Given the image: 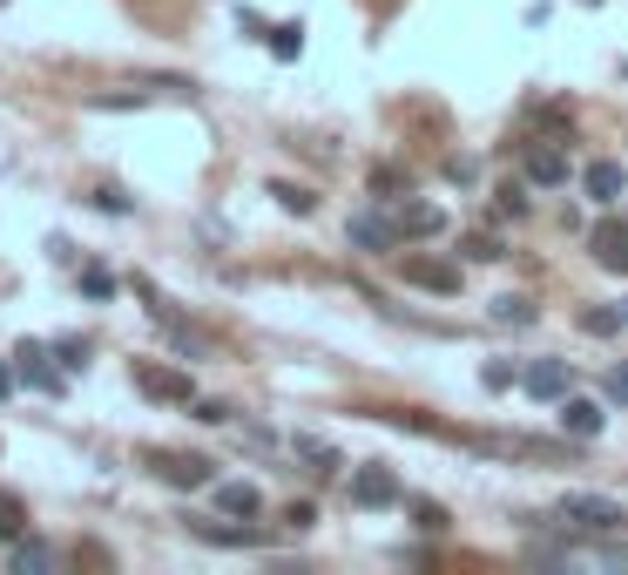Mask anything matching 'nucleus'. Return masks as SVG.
I'll return each instance as SVG.
<instances>
[{
	"instance_id": "1",
	"label": "nucleus",
	"mask_w": 628,
	"mask_h": 575,
	"mask_svg": "<svg viewBox=\"0 0 628 575\" xmlns=\"http://www.w3.org/2000/svg\"><path fill=\"white\" fill-rule=\"evenodd\" d=\"M149 474L170 481V487H210L217 460H203V453H149Z\"/></svg>"
},
{
	"instance_id": "2",
	"label": "nucleus",
	"mask_w": 628,
	"mask_h": 575,
	"mask_svg": "<svg viewBox=\"0 0 628 575\" xmlns=\"http://www.w3.org/2000/svg\"><path fill=\"white\" fill-rule=\"evenodd\" d=\"M561 521H574L588 534H608V528H621V508L608 494H561Z\"/></svg>"
},
{
	"instance_id": "3",
	"label": "nucleus",
	"mask_w": 628,
	"mask_h": 575,
	"mask_svg": "<svg viewBox=\"0 0 628 575\" xmlns=\"http://www.w3.org/2000/svg\"><path fill=\"white\" fill-rule=\"evenodd\" d=\"M399 272H406V285H419V291H440V298L460 291V264H446V257H399Z\"/></svg>"
},
{
	"instance_id": "4",
	"label": "nucleus",
	"mask_w": 628,
	"mask_h": 575,
	"mask_svg": "<svg viewBox=\"0 0 628 575\" xmlns=\"http://www.w3.org/2000/svg\"><path fill=\"white\" fill-rule=\"evenodd\" d=\"M351 502H359V508H392V502H399V474H392V468H359V474H351Z\"/></svg>"
},
{
	"instance_id": "5",
	"label": "nucleus",
	"mask_w": 628,
	"mask_h": 575,
	"mask_svg": "<svg viewBox=\"0 0 628 575\" xmlns=\"http://www.w3.org/2000/svg\"><path fill=\"white\" fill-rule=\"evenodd\" d=\"M392 223H399V238H440V230H446V210L406 197V204H392Z\"/></svg>"
},
{
	"instance_id": "6",
	"label": "nucleus",
	"mask_w": 628,
	"mask_h": 575,
	"mask_svg": "<svg viewBox=\"0 0 628 575\" xmlns=\"http://www.w3.org/2000/svg\"><path fill=\"white\" fill-rule=\"evenodd\" d=\"M14 359H21V379H27L34 393H61V372L48 366V345H42V338H21Z\"/></svg>"
},
{
	"instance_id": "7",
	"label": "nucleus",
	"mask_w": 628,
	"mask_h": 575,
	"mask_svg": "<svg viewBox=\"0 0 628 575\" xmlns=\"http://www.w3.org/2000/svg\"><path fill=\"white\" fill-rule=\"evenodd\" d=\"M345 238L359 244V251H392V244H406V238H399V223H392V217H379V210H359Z\"/></svg>"
},
{
	"instance_id": "8",
	"label": "nucleus",
	"mask_w": 628,
	"mask_h": 575,
	"mask_svg": "<svg viewBox=\"0 0 628 575\" xmlns=\"http://www.w3.org/2000/svg\"><path fill=\"white\" fill-rule=\"evenodd\" d=\"M588 244H595V264H608V272H628V223L602 217L595 230H588Z\"/></svg>"
},
{
	"instance_id": "9",
	"label": "nucleus",
	"mask_w": 628,
	"mask_h": 575,
	"mask_svg": "<svg viewBox=\"0 0 628 575\" xmlns=\"http://www.w3.org/2000/svg\"><path fill=\"white\" fill-rule=\"evenodd\" d=\"M561 434L595 440V434H602V400H574V393H561Z\"/></svg>"
},
{
	"instance_id": "10",
	"label": "nucleus",
	"mask_w": 628,
	"mask_h": 575,
	"mask_svg": "<svg viewBox=\"0 0 628 575\" xmlns=\"http://www.w3.org/2000/svg\"><path fill=\"white\" fill-rule=\"evenodd\" d=\"M136 387L149 400H189V372H170V366H136Z\"/></svg>"
},
{
	"instance_id": "11",
	"label": "nucleus",
	"mask_w": 628,
	"mask_h": 575,
	"mask_svg": "<svg viewBox=\"0 0 628 575\" xmlns=\"http://www.w3.org/2000/svg\"><path fill=\"white\" fill-rule=\"evenodd\" d=\"M521 387H527L534 400H561V393H568V359H540V366H527Z\"/></svg>"
},
{
	"instance_id": "12",
	"label": "nucleus",
	"mask_w": 628,
	"mask_h": 575,
	"mask_svg": "<svg viewBox=\"0 0 628 575\" xmlns=\"http://www.w3.org/2000/svg\"><path fill=\"white\" fill-rule=\"evenodd\" d=\"M217 508H223L230 521H251V515L264 508V494H257L251 481H217Z\"/></svg>"
},
{
	"instance_id": "13",
	"label": "nucleus",
	"mask_w": 628,
	"mask_h": 575,
	"mask_svg": "<svg viewBox=\"0 0 628 575\" xmlns=\"http://www.w3.org/2000/svg\"><path fill=\"white\" fill-rule=\"evenodd\" d=\"M527 183H547V189L568 183V157H561L555 142H534V149H527Z\"/></svg>"
},
{
	"instance_id": "14",
	"label": "nucleus",
	"mask_w": 628,
	"mask_h": 575,
	"mask_svg": "<svg viewBox=\"0 0 628 575\" xmlns=\"http://www.w3.org/2000/svg\"><path fill=\"white\" fill-rule=\"evenodd\" d=\"M189 534L196 542H217V549H257L264 542L257 528H223V521H189Z\"/></svg>"
},
{
	"instance_id": "15",
	"label": "nucleus",
	"mask_w": 628,
	"mask_h": 575,
	"mask_svg": "<svg viewBox=\"0 0 628 575\" xmlns=\"http://www.w3.org/2000/svg\"><path fill=\"white\" fill-rule=\"evenodd\" d=\"M588 197H602V204H615V197H628V176H621V163H588Z\"/></svg>"
},
{
	"instance_id": "16",
	"label": "nucleus",
	"mask_w": 628,
	"mask_h": 575,
	"mask_svg": "<svg viewBox=\"0 0 628 575\" xmlns=\"http://www.w3.org/2000/svg\"><path fill=\"white\" fill-rule=\"evenodd\" d=\"M291 447H298V460H311V474H338V447H332V440H318V434H298Z\"/></svg>"
},
{
	"instance_id": "17",
	"label": "nucleus",
	"mask_w": 628,
	"mask_h": 575,
	"mask_svg": "<svg viewBox=\"0 0 628 575\" xmlns=\"http://www.w3.org/2000/svg\"><path fill=\"white\" fill-rule=\"evenodd\" d=\"M264 42H270V55H278V61H298V55H304V27H298V21L264 27Z\"/></svg>"
},
{
	"instance_id": "18",
	"label": "nucleus",
	"mask_w": 628,
	"mask_h": 575,
	"mask_svg": "<svg viewBox=\"0 0 628 575\" xmlns=\"http://www.w3.org/2000/svg\"><path fill=\"white\" fill-rule=\"evenodd\" d=\"M55 562H61V555H55L48 542H14V568H21V575H42V568H55Z\"/></svg>"
},
{
	"instance_id": "19",
	"label": "nucleus",
	"mask_w": 628,
	"mask_h": 575,
	"mask_svg": "<svg viewBox=\"0 0 628 575\" xmlns=\"http://www.w3.org/2000/svg\"><path fill=\"white\" fill-rule=\"evenodd\" d=\"M628 319H621V304H588L581 312V332H595V338H608V332H621Z\"/></svg>"
},
{
	"instance_id": "20",
	"label": "nucleus",
	"mask_w": 628,
	"mask_h": 575,
	"mask_svg": "<svg viewBox=\"0 0 628 575\" xmlns=\"http://www.w3.org/2000/svg\"><path fill=\"white\" fill-rule=\"evenodd\" d=\"M493 319H500V325H534V304H527L521 291H500V298H493Z\"/></svg>"
},
{
	"instance_id": "21",
	"label": "nucleus",
	"mask_w": 628,
	"mask_h": 575,
	"mask_svg": "<svg viewBox=\"0 0 628 575\" xmlns=\"http://www.w3.org/2000/svg\"><path fill=\"white\" fill-rule=\"evenodd\" d=\"M270 197H278L291 217H311V210H318V197H311V189L304 183H270Z\"/></svg>"
},
{
	"instance_id": "22",
	"label": "nucleus",
	"mask_w": 628,
	"mask_h": 575,
	"mask_svg": "<svg viewBox=\"0 0 628 575\" xmlns=\"http://www.w3.org/2000/svg\"><path fill=\"white\" fill-rule=\"evenodd\" d=\"M21 528H27L21 494H0V542H21Z\"/></svg>"
},
{
	"instance_id": "23",
	"label": "nucleus",
	"mask_w": 628,
	"mask_h": 575,
	"mask_svg": "<svg viewBox=\"0 0 628 575\" xmlns=\"http://www.w3.org/2000/svg\"><path fill=\"white\" fill-rule=\"evenodd\" d=\"M460 251L474 257V264H500V257H507V251H500V238H487V230H474V238H466Z\"/></svg>"
},
{
	"instance_id": "24",
	"label": "nucleus",
	"mask_w": 628,
	"mask_h": 575,
	"mask_svg": "<svg viewBox=\"0 0 628 575\" xmlns=\"http://www.w3.org/2000/svg\"><path fill=\"white\" fill-rule=\"evenodd\" d=\"M480 387H487V393H507V387H514V366H507V359H487V366H480Z\"/></svg>"
},
{
	"instance_id": "25",
	"label": "nucleus",
	"mask_w": 628,
	"mask_h": 575,
	"mask_svg": "<svg viewBox=\"0 0 628 575\" xmlns=\"http://www.w3.org/2000/svg\"><path fill=\"white\" fill-rule=\"evenodd\" d=\"M412 521H419L426 534H446V508H440V502H412Z\"/></svg>"
},
{
	"instance_id": "26",
	"label": "nucleus",
	"mask_w": 628,
	"mask_h": 575,
	"mask_svg": "<svg viewBox=\"0 0 628 575\" xmlns=\"http://www.w3.org/2000/svg\"><path fill=\"white\" fill-rule=\"evenodd\" d=\"M55 359H61L68 372H82V366H89V338H61V345H55Z\"/></svg>"
},
{
	"instance_id": "27",
	"label": "nucleus",
	"mask_w": 628,
	"mask_h": 575,
	"mask_svg": "<svg viewBox=\"0 0 628 575\" xmlns=\"http://www.w3.org/2000/svg\"><path fill=\"white\" fill-rule=\"evenodd\" d=\"M493 217H527V197H521V183H507L500 197H493Z\"/></svg>"
},
{
	"instance_id": "28",
	"label": "nucleus",
	"mask_w": 628,
	"mask_h": 575,
	"mask_svg": "<svg viewBox=\"0 0 628 575\" xmlns=\"http://www.w3.org/2000/svg\"><path fill=\"white\" fill-rule=\"evenodd\" d=\"M82 291H89V298H115V272H102V264H89V272H82Z\"/></svg>"
},
{
	"instance_id": "29",
	"label": "nucleus",
	"mask_w": 628,
	"mask_h": 575,
	"mask_svg": "<svg viewBox=\"0 0 628 575\" xmlns=\"http://www.w3.org/2000/svg\"><path fill=\"white\" fill-rule=\"evenodd\" d=\"M89 204H95V210H108V217H123V210H129V197H123V189H115V183H108V189H95Z\"/></svg>"
},
{
	"instance_id": "30",
	"label": "nucleus",
	"mask_w": 628,
	"mask_h": 575,
	"mask_svg": "<svg viewBox=\"0 0 628 575\" xmlns=\"http://www.w3.org/2000/svg\"><path fill=\"white\" fill-rule=\"evenodd\" d=\"M196 419H203V427H223L230 406H223V400H196Z\"/></svg>"
},
{
	"instance_id": "31",
	"label": "nucleus",
	"mask_w": 628,
	"mask_h": 575,
	"mask_svg": "<svg viewBox=\"0 0 628 575\" xmlns=\"http://www.w3.org/2000/svg\"><path fill=\"white\" fill-rule=\"evenodd\" d=\"M602 387H608V400H621V406H628V366H608Z\"/></svg>"
},
{
	"instance_id": "32",
	"label": "nucleus",
	"mask_w": 628,
	"mask_h": 575,
	"mask_svg": "<svg viewBox=\"0 0 628 575\" xmlns=\"http://www.w3.org/2000/svg\"><path fill=\"white\" fill-rule=\"evenodd\" d=\"M372 189H406V170H392V163H379V170H372Z\"/></svg>"
},
{
	"instance_id": "33",
	"label": "nucleus",
	"mask_w": 628,
	"mask_h": 575,
	"mask_svg": "<svg viewBox=\"0 0 628 575\" xmlns=\"http://www.w3.org/2000/svg\"><path fill=\"white\" fill-rule=\"evenodd\" d=\"M446 176H453V183H474L480 170H474V157H446Z\"/></svg>"
},
{
	"instance_id": "34",
	"label": "nucleus",
	"mask_w": 628,
	"mask_h": 575,
	"mask_svg": "<svg viewBox=\"0 0 628 575\" xmlns=\"http://www.w3.org/2000/svg\"><path fill=\"white\" fill-rule=\"evenodd\" d=\"M284 521H291V528H311V521H318V508H311V502H291Z\"/></svg>"
},
{
	"instance_id": "35",
	"label": "nucleus",
	"mask_w": 628,
	"mask_h": 575,
	"mask_svg": "<svg viewBox=\"0 0 628 575\" xmlns=\"http://www.w3.org/2000/svg\"><path fill=\"white\" fill-rule=\"evenodd\" d=\"M8 393H14V372H8V366H0V400H8Z\"/></svg>"
},
{
	"instance_id": "36",
	"label": "nucleus",
	"mask_w": 628,
	"mask_h": 575,
	"mask_svg": "<svg viewBox=\"0 0 628 575\" xmlns=\"http://www.w3.org/2000/svg\"><path fill=\"white\" fill-rule=\"evenodd\" d=\"M621 319H628V298H621Z\"/></svg>"
},
{
	"instance_id": "37",
	"label": "nucleus",
	"mask_w": 628,
	"mask_h": 575,
	"mask_svg": "<svg viewBox=\"0 0 628 575\" xmlns=\"http://www.w3.org/2000/svg\"><path fill=\"white\" fill-rule=\"evenodd\" d=\"M588 8H602V0H588Z\"/></svg>"
}]
</instances>
